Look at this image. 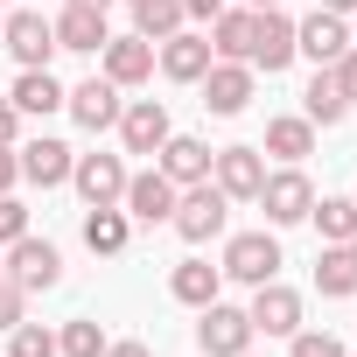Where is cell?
<instances>
[{"mask_svg":"<svg viewBox=\"0 0 357 357\" xmlns=\"http://www.w3.org/2000/svg\"><path fill=\"white\" fill-rule=\"evenodd\" d=\"M225 218H231V197H225L218 183H190V190H175V211H168V225L183 231L190 245L225 238Z\"/></svg>","mask_w":357,"mask_h":357,"instance_id":"6da1fadb","label":"cell"},{"mask_svg":"<svg viewBox=\"0 0 357 357\" xmlns=\"http://www.w3.org/2000/svg\"><path fill=\"white\" fill-rule=\"evenodd\" d=\"M0 273H8L22 294H50L56 280H63V252L50 245V238H36V231H22L8 252H0Z\"/></svg>","mask_w":357,"mask_h":357,"instance_id":"7a4b0ae2","label":"cell"},{"mask_svg":"<svg viewBox=\"0 0 357 357\" xmlns=\"http://www.w3.org/2000/svg\"><path fill=\"white\" fill-rule=\"evenodd\" d=\"M197 350H204V357H245V350H252V315L231 308V301L197 308Z\"/></svg>","mask_w":357,"mask_h":357,"instance_id":"3957f363","label":"cell"},{"mask_svg":"<svg viewBox=\"0 0 357 357\" xmlns=\"http://www.w3.org/2000/svg\"><path fill=\"white\" fill-rule=\"evenodd\" d=\"M259 211H266V225L280 231V225H301L308 218V204H315V183H308V175H301V161H287L280 175H266V183H259V197H252Z\"/></svg>","mask_w":357,"mask_h":357,"instance_id":"277c9868","label":"cell"},{"mask_svg":"<svg viewBox=\"0 0 357 357\" xmlns=\"http://www.w3.org/2000/svg\"><path fill=\"white\" fill-rule=\"evenodd\" d=\"M225 280H245V287L280 280V238H273V231H238V238L225 245Z\"/></svg>","mask_w":357,"mask_h":357,"instance_id":"5b68a950","label":"cell"},{"mask_svg":"<svg viewBox=\"0 0 357 357\" xmlns=\"http://www.w3.org/2000/svg\"><path fill=\"white\" fill-rule=\"evenodd\" d=\"M0 43L15 50L22 70H50V56H56V22H43L36 8H22V15L0 22Z\"/></svg>","mask_w":357,"mask_h":357,"instance_id":"8992f818","label":"cell"},{"mask_svg":"<svg viewBox=\"0 0 357 357\" xmlns=\"http://www.w3.org/2000/svg\"><path fill=\"white\" fill-rule=\"evenodd\" d=\"M211 183H218L231 204H252L259 183H266V154H259V147H218V154H211Z\"/></svg>","mask_w":357,"mask_h":357,"instance_id":"52a82bcc","label":"cell"},{"mask_svg":"<svg viewBox=\"0 0 357 357\" xmlns=\"http://www.w3.org/2000/svg\"><path fill=\"white\" fill-rule=\"evenodd\" d=\"M259 22H252V70H266V77H280L287 63H294V22L280 15V8H252Z\"/></svg>","mask_w":357,"mask_h":357,"instance_id":"ba28073f","label":"cell"},{"mask_svg":"<svg viewBox=\"0 0 357 357\" xmlns=\"http://www.w3.org/2000/svg\"><path fill=\"white\" fill-rule=\"evenodd\" d=\"M252 63H211L197 84H204V112H218V119H238L245 105H252Z\"/></svg>","mask_w":357,"mask_h":357,"instance_id":"9c48e42d","label":"cell"},{"mask_svg":"<svg viewBox=\"0 0 357 357\" xmlns=\"http://www.w3.org/2000/svg\"><path fill=\"white\" fill-rule=\"evenodd\" d=\"M63 112H70L84 133H105V126H119V112H126V105H119V84L98 70V77H84L77 91H63Z\"/></svg>","mask_w":357,"mask_h":357,"instance_id":"30bf717a","label":"cell"},{"mask_svg":"<svg viewBox=\"0 0 357 357\" xmlns=\"http://www.w3.org/2000/svg\"><path fill=\"white\" fill-rule=\"evenodd\" d=\"M343 50H350V22H343V15H322V8H315L308 22H294V56H308L315 70H329Z\"/></svg>","mask_w":357,"mask_h":357,"instance_id":"8fae6325","label":"cell"},{"mask_svg":"<svg viewBox=\"0 0 357 357\" xmlns=\"http://www.w3.org/2000/svg\"><path fill=\"white\" fill-rule=\"evenodd\" d=\"M154 56H161V77L168 84H197L218 56H211V36H197V29H175L168 43H154Z\"/></svg>","mask_w":357,"mask_h":357,"instance_id":"7c38bea8","label":"cell"},{"mask_svg":"<svg viewBox=\"0 0 357 357\" xmlns=\"http://www.w3.org/2000/svg\"><path fill=\"white\" fill-rule=\"evenodd\" d=\"M70 183H77L84 211H91V204H119V197H126V161H119V154H77V161H70Z\"/></svg>","mask_w":357,"mask_h":357,"instance_id":"4fadbf2b","label":"cell"},{"mask_svg":"<svg viewBox=\"0 0 357 357\" xmlns=\"http://www.w3.org/2000/svg\"><path fill=\"white\" fill-rule=\"evenodd\" d=\"M252 336H294L301 329V294L294 287H280V280H266V287H252Z\"/></svg>","mask_w":357,"mask_h":357,"instance_id":"5bb4252c","label":"cell"},{"mask_svg":"<svg viewBox=\"0 0 357 357\" xmlns=\"http://www.w3.org/2000/svg\"><path fill=\"white\" fill-rule=\"evenodd\" d=\"M15 161H22V183H36V190H56V183H70V147L63 140H50V133H36V140H22L15 147Z\"/></svg>","mask_w":357,"mask_h":357,"instance_id":"9a60e30c","label":"cell"},{"mask_svg":"<svg viewBox=\"0 0 357 357\" xmlns=\"http://www.w3.org/2000/svg\"><path fill=\"white\" fill-rule=\"evenodd\" d=\"M168 133H175V126H168V105H161V98H133V105L119 112V140H126V154H161Z\"/></svg>","mask_w":357,"mask_h":357,"instance_id":"2e32d148","label":"cell"},{"mask_svg":"<svg viewBox=\"0 0 357 357\" xmlns=\"http://www.w3.org/2000/svg\"><path fill=\"white\" fill-rule=\"evenodd\" d=\"M126 218L133 225H168V211H175V183H168V175L161 168H147V175H126Z\"/></svg>","mask_w":357,"mask_h":357,"instance_id":"e0dca14e","label":"cell"},{"mask_svg":"<svg viewBox=\"0 0 357 357\" xmlns=\"http://www.w3.org/2000/svg\"><path fill=\"white\" fill-rule=\"evenodd\" d=\"M154 168L168 175L175 190H190V183H211V147H204L197 133H168V140H161V161H154Z\"/></svg>","mask_w":357,"mask_h":357,"instance_id":"ac0fdd59","label":"cell"},{"mask_svg":"<svg viewBox=\"0 0 357 357\" xmlns=\"http://www.w3.org/2000/svg\"><path fill=\"white\" fill-rule=\"evenodd\" d=\"M98 56H105V77H112L119 91H133V84L154 77V43H147V36H112Z\"/></svg>","mask_w":357,"mask_h":357,"instance_id":"d6986e66","label":"cell"},{"mask_svg":"<svg viewBox=\"0 0 357 357\" xmlns=\"http://www.w3.org/2000/svg\"><path fill=\"white\" fill-rule=\"evenodd\" d=\"M112 43V29H105V15L98 8H77V0H70V8L56 15V50H77V56H98Z\"/></svg>","mask_w":357,"mask_h":357,"instance_id":"ffe728a7","label":"cell"},{"mask_svg":"<svg viewBox=\"0 0 357 357\" xmlns=\"http://www.w3.org/2000/svg\"><path fill=\"white\" fill-rule=\"evenodd\" d=\"M126 238H133V218H126L119 204H91V211H84V245H91L98 259H119Z\"/></svg>","mask_w":357,"mask_h":357,"instance_id":"44dd1931","label":"cell"},{"mask_svg":"<svg viewBox=\"0 0 357 357\" xmlns=\"http://www.w3.org/2000/svg\"><path fill=\"white\" fill-rule=\"evenodd\" d=\"M218 287H225V266H211V259H183V266L168 273V294L183 301V308H211Z\"/></svg>","mask_w":357,"mask_h":357,"instance_id":"7402d4cb","label":"cell"},{"mask_svg":"<svg viewBox=\"0 0 357 357\" xmlns=\"http://www.w3.org/2000/svg\"><path fill=\"white\" fill-rule=\"evenodd\" d=\"M252 22H259L252 8H225V15L211 22V56H218V63H245V56H252Z\"/></svg>","mask_w":357,"mask_h":357,"instance_id":"603a6c76","label":"cell"},{"mask_svg":"<svg viewBox=\"0 0 357 357\" xmlns=\"http://www.w3.org/2000/svg\"><path fill=\"white\" fill-rule=\"evenodd\" d=\"M8 98H15V112H22V119H50V112H63V84H56L50 70H22Z\"/></svg>","mask_w":357,"mask_h":357,"instance_id":"cb8c5ba5","label":"cell"},{"mask_svg":"<svg viewBox=\"0 0 357 357\" xmlns=\"http://www.w3.org/2000/svg\"><path fill=\"white\" fill-rule=\"evenodd\" d=\"M259 154H280V161H308L315 154V126L301 119V112H287V119H266V147Z\"/></svg>","mask_w":357,"mask_h":357,"instance_id":"d4e9b609","label":"cell"},{"mask_svg":"<svg viewBox=\"0 0 357 357\" xmlns=\"http://www.w3.org/2000/svg\"><path fill=\"white\" fill-rule=\"evenodd\" d=\"M315 287H322L329 301H350V294H357V259H350V245H322V252H315Z\"/></svg>","mask_w":357,"mask_h":357,"instance_id":"484cf974","label":"cell"},{"mask_svg":"<svg viewBox=\"0 0 357 357\" xmlns=\"http://www.w3.org/2000/svg\"><path fill=\"white\" fill-rule=\"evenodd\" d=\"M126 8H133V36H147V43H168L175 29L190 22L183 0H126Z\"/></svg>","mask_w":357,"mask_h":357,"instance_id":"4316f807","label":"cell"},{"mask_svg":"<svg viewBox=\"0 0 357 357\" xmlns=\"http://www.w3.org/2000/svg\"><path fill=\"white\" fill-rule=\"evenodd\" d=\"M343 112H350V98L336 91V77H329V70H315V77H308V91H301V119H308V126H336Z\"/></svg>","mask_w":357,"mask_h":357,"instance_id":"83f0119b","label":"cell"},{"mask_svg":"<svg viewBox=\"0 0 357 357\" xmlns=\"http://www.w3.org/2000/svg\"><path fill=\"white\" fill-rule=\"evenodd\" d=\"M308 218H315L322 245H350V238H357V204H350V197H315Z\"/></svg>","mask_w":357,"mask_h":357,"instance_id":"f1b7e54d","label":"cell"},{"mask_svg":"<svg viewBox=\"0 0 357 357\" xmlns=\"http://www.w3.org/2000/svg\"><path fill=\"white\" fill-rule=\"evenodd\" d=\"M98 350H105V329H98V322L77 315V322L56 329V357H98Z\"/></svg>","mask_w":357,"mask_h":357,"instance_id":"f546056e","label":"cell"},{"mask_svg":"<svg viewBox=\"0 0 357 357\" xmlns=\"http://www.w3.org/2000/svg\"><path fill=\"white\" fill-rule=\"evenodd\" d=\"M8 336H15L8 357H56V329H43V322H15Z\"/></svg>","mask_w":357,"mask_h":357,"instance_id":"4dcf8cb0","label":"cell"},{"mask_svg":"<svg viewBox=\"0 0 357 357\" xmlns=\"http://www.w3.org/2000/svg\"><path fill=\"white\" fill-rule=\"evenodd\" d=\"M22 231H29V204H22V197L8 190V197H0V252H8V245H15Z\"/></svg>","mask_w":357,"mask_h":357,"instance_id":"1f68e13d","label":"cell"},{"mask_svg":"<svg viewBox=\"0 0 357 357\" xmlns=\"http://www.w3.org/2000/svg\"><path fill=\"white\" fill-rule=\"evenodd\" d=\"M287 343H294V357H343V343H336L329 329H294Z\"/></svg>","mask_w":357,"mask_h":357,"instance_id":"d6a6232c","label":"cell"},{"mask_svg":"<svg viewBox=\"0 0 357 357\" xmlns=\"http://www.w3.org/2000/svg\"><path fill=\"white\" fill-rule=\"evenodd\" d=\"M329 77H336V91H343V98L357 105V43H350V50H343V56L329 63Z\"/></svg>","mask_w":357,"mask_h":357,"instance_id":"836d02e7","label":"cell"},{"mask_svg":"<svg viewBox=\"0 0 357 357\" xmlns=\"http://www.w3.org/2000/svg\"><path fill=\"white\" fill-rule=\"evenodd\" d=\"M22 308H29V294H22L8 273H0V329H15V322H22Z\"/></svg>","mask_w":357,"mask_h":357,"instance_id":"e575fe53","label":"cell"},{"mask_svg":"<svg viewBox=\"0 0 357 357\" xmlns=\"http://www.w3.org/2000/svg\"><path fill=\"white\" fill-rule=\"evenodd\" d=\"M15 133H22V112H15V98H0V147H15Z\"/></svg>","mask_w":357,"mask_h":357,"instance_id":"d590c367","label":"cell"},{"mask_svg":"<svg viewBox=\"0 0 357 357\" xmlns=\"http://www.w3.org/2000/svg\"><path fill=\"white\" fill-rule=\"evenodd\" d=\"M15 183H22V161H15V147H0V197H8Z\"/></svg>","mask_w":357,"mask_h":357,"instance_id":"8d00e7d4","label":"cell"},{"mask_svg":"<svg viewBox=\"0 0 357 357\" xmlns=\"http://www.w3.org/2000/svg\"><path fill=\"white\" fill-rule=\"evenodd\" d=\"M183 15H190V22H218V15H225V0H183Z\"/></svg>","mask_w":357,"mask_h":357,"instance_id":"74e56055","label":"cell"},{"mask_svg":"<svg viewBox=\"0 0 357 357\" xmlns=\"http://www.w3.org/2000/svg\"><path fill=\"white\" fill-rule=\"evenodd\" d=\"M98 357H154V350H147V343H133V336H126V343H105V350H98Z\"/></svg>","mask_w":357,"mask_h":357,"instance_id":"f35d334b","label":"cell"},{"mask_svg":"<svg viewBox=\"0 0 357 357\" xmlns=\"http://www.w3.org/2000/svg\"><path fill=\"white\" fill-rule=\"evenodd\" d=\"M322 15H357V0H322Z\"/></svg>","mask_w":357,"mask_h":357,"instance_id":"ab89813d","label":"cell"},{"mask_svg":"<svg viewBox=\"0 0 357 357\" xmlns=\"http://www.w3.org/2000/svg\"><path fill=\"white\" fill-rule=\"evenodd\" d=\"M77 8H98V15H105V8H112V0H77Z\"/></svg>","mask_w":357,"mask_h":357,"instance_id":"60d3db41","label":"cell"},{"mask_svg":"<svg viewBox=\"0 0 357 357\" xmlns=\"http://www.w3.org/2000/svg\"><path fill=\"white\" fill-rule=\"evenodd\" d=\"M245 8H280V0H245Z\"/></svg>","mask_w":357,"mask_h":357,"instance_id":"b9f144b4","label":"cell"},{"mask_svg":"<svg viewBox=\"0 0 357 357\" xmlns=\"http://www.w3.org/2000/svg\"><path fill=\"white\" fill-rule=\"evenodd\" d=\"M0 22H8V0H0Z\"/></svg>","mask_w":357,"mask_h":357,"instance_id":"7bdbcfd3","label":"cell"},{"mask_svg":"<svg viewBox=\"0 0 357 357\" xmlns=\"http://www.w3.org/2000/svg\"><path fill=\"white\" fill-rule=\"evenodd\" d=\"M350 259H357V238H350Z\"/></svg>","mask_w":357,"mask_h":357,"instance_id":"ee69618b","label":"cell"},{"mask_svg":"<svg viewBox=\"0 0 357 357\" xmlns=\"http://www.w3.org/2000/svg\"><path fill=\"white\" fill-rule=\"evenodd\" d=\"M343 357H357V350H343Z\"/></svg>","mask_w":357,"mask_h":357,"instance_id":"f6af8a7d","label":"cell"},{"mask_svg":"<svg viewBox=\"0 0 357 357\" xmlns=\"http://www.w3.org/2000/svg\"><path fill=\"white\" fill-rule=\"evenodd\" d=\"M350 43H357V29H350Z\"/></svg>","mask_w":357,"mask_h":357,"instance_id":"bcb514c9","label":"cell"},{"mask_svg":"<svg viewBox=\"0 0 357 357\" xmlns=\"http://www.w3.org/2000/svg\"><path fill=\"white\" fill-rule=\"evenodd\" d=\"M245 357H252V350H245Z\"/></svg>","mask_w":357,"mask_h":357,"instance_id":"7dc6e473","label":"cell"},{"mask_svg":"<svg viewBox=\"0 0 357 357\" xmlns=\"http://www.w3.org/2000/svg\"><path fill=\"white\" fill-rule=\"evenodd\" d=\"M350 204H357V197H350Z\"/></svg>","mask_w":357,"mask_h":357,"instance_id":"c3c4849f","label":"cell"}]
</instances>
